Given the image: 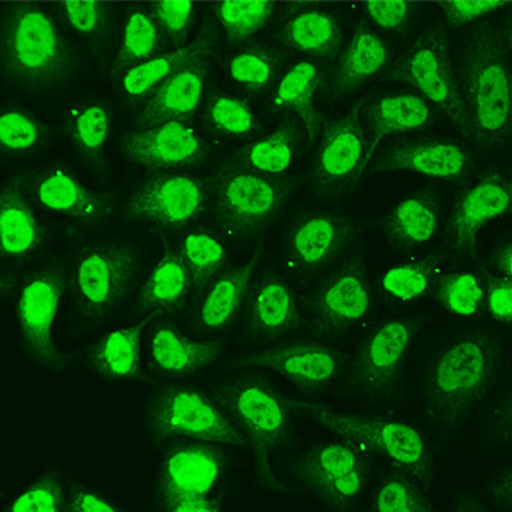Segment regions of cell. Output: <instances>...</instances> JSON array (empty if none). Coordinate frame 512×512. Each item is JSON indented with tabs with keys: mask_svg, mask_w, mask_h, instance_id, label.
Masks as SVG:
<instances>
[{
	"mask_svg": "<svg viewBox=\"0 0 512 512\" xmlns=\"http://www.w3.org/2000/svg\"><path fill=\"white\" fill-rule=\"evenodd\" d=\"M43 139L40 123L21 109H3L0 115V144L5 153H30Z\"/></svg>",
	"mask_w": 512,
	"mask_h": 512,
	"instance_id": "46",
	"label": "cell"
},
{
	"mask_svg": "<svg viewBox=\"0 0 512 512\" xmlns=\"http://www.w3.org/2000/svg\"><path fill=\"white\" fill-rule=\"evenodd\" d=\"M258 255L235 270L227 271L211 283L199 309L201 324L208 330L226 328L235 318L249 290Z\"/></svg>",
	"mask_w": 512,
	"mask_h": 512,
	"instance_id": "33",
	"label": "cell"
},
{
	"mask_svg": "<svg viewBox=\"0 0 512 512\" xmlns=\"http://www.w3.org/2000/svg\"><path fill=\"white\" fill-rule=\"evenodd\" d=\"M278 37L287 47L302 55L325 58L333 55L340 43L341 25L330 11L303 9L284 21Z\"/></svg>",
	"mask_w": 512,
	"mask_h": 512,
	"instance_id": "32",
	"label": "cell"
},
{
	"mask_svg": "<svg viewBox=\"0 0 512 512\" xmlns=\"http://www.w3.org/2000/svg\"><path fill=\"white\" fill-rule=\"evenodd\" d=\"M30 191L40 207L82 223H94L103 214V202L63 164L44 170L31 183Z\"/></svg>",
	"mask_w": 512,
	"mask_h": 512,
	"instance_id": "24",
	"label": "cell"
},
{
	"mask_svg": "<svg viewBox=\"0 0 512 512\" xmlns=\"http://www.w3.org/2000/svg\"><path fill=\"white\" fill-rule=\"evenodd\" d=\"M368 132L357 104L343 118L334 120L319 138L315 150V180L322 192H335L353 185L365 169Z\"/></svg>",
	"mask_w": 512,
	"mask_h": 512,
	"instance_id": "14",
	"label": "cell"
},
{
	"mask_svg": "<svg viewBox=\"0 0 512 512\" xmlns=\"http://www.w3.org/2000/svg\"><path fill=\"white\" fill-rule=\"evenodd\" d=\"M374 312V296L365 264L353 259L344 265L315 299L316 324L322 333L340 334L366 324Z\"/></svg>",
	"mask_w": 512,
	"mask_h": 512,
	"instance_id": "19",
	"label": "cell"
},
{
	"mask_svg": "<svg viewBox=\"0 0 512 512\" xmlns=\"http://www.w3.org/2000/svg\"><path fill=\"white\" fill-rule=\"evenodd\" d=\"M151 14L164 36L176 41L182 39L191 27L195 5L192 2H158L154 3Z\"/></svg>",
	"mask_w": 512,
	"mask_h": 512,
	"instance_id": "49",
	"label": "cell"
},
{
	"mask_svg": "<svg viewBox=\"0 0 512 512\" xmlns=\"http://www.w3.org/2000/svg\"><path fill=\"white\" fill-rule=\"evenodd\" d=\"M416 331L417 322L406 316H391L372 327L353 363L356 384L363 393L382 397L394 387Z\"/></svg>",
	"mask_w": 512,
	"mask_h": 512,
	"instance_id": "12",
	"label": "cell"
},
{
	"mask_svg": "<svg viewBox=\"0 0 512 512\" xmlns=\"http://www.w3.org/2000/svg\"><path fill=\"white\" fill-rule=\"evenodd\" d=\"M293 409L330 429L338 438L357 445L366 454L388 461L425 488L434 477L436 466L431 448L422 431L412 423L334 412L311 401H293Z\"/></svg>",
	"mask_w": 512,
	"mask_h": 512,
	"instance_id": "3",
	"label": "cell"
},
{
	"mask_svg": "<svg viewBox=\"0 0 512 512\" xmlns=\"http://www.w3.org/2000/svg\"><path fill=\"white\" fill-rule=\"evenodd\" d=\"M63 511L71 512H116L120 511L118 504L107 498L96 489L74 486Z\"/></svg>",
	"mask_w": 512,
	"mask_h": 512,
	"instance_id": "53",
	"label": "cell"
},
{
	"mask_svg": "<svg viewBox=\"0 0 512 512\" xmlns=\"http://www.w3.org/2000/svg\"><path fill=\"white\" fill-rule=\"evenodd\" d=\"M134 270L135 252L128 243L91 246L72 268V292L88 314H109L125 299Z\"/></svg>",
	"mask_w": 512,
	"mask_h": 512,
	"instance_id": "8",
	"label": "cell"
},
{
	"mask_svg": "<svg viewBox=\"0 0 512 512\" xmlns=\"http://www.w3.org/2000/svg\"><path fill=\"white\" fill-rule=\"evenodd\" d=\"M362 116L368 132L369 163L382 139L422 131L434 118V109L419 94L390 93L362 104Z\"/></svg>",
	"mask_w": 512,
	"mask_h": 512,
	"instance_id": "22",
	"label": "cell"
},
{
	"mask_svg": "<svg viewBox=\"0 0 512 512\" xmlns=\"http://www.w3.org/2000/svg\"><path fill=\"white\" fill-rule=\"evenodd\" d=\"M321 69L312 59L297 60L277 79L271 106L277 110H290L302 116L312 129L316 116L314 103L318 93Z\"/></svg>",
	"mask_w": 512,
	"mask_h": 512,
	"instance_id": "37",
	"label": "cell"
},
{
	"mask_svg": "<svg viewBox=\"0 0 512 512\" xmlns=\"http://www.w3.org/2000/svg\"><path fill=\"white\" fill-rule=\"evenodd\" d=\"M148 423L151 431L161 438L205 444H246L245 436L224 407L191 387L167 388L158 395Z\"/></svg>",
	"mask_w": 512,
	"mask_h": 512,
	"instance_id": "6",
	"label": "cell"
},
{
	"mask_svg": "<svg viewBox=\"0 0 512 512\" xmlns=\"http://www.w3.org/2000/svg\"><path fill=\"white\" fill-rule=\"evenodd\" d=\"M492 267L496 274L501 277L511 278L512 274V246L511 239L499 243L498 248L493 251Z\"/></svg>",
	"mask_w": 512,
	"mask_h": 512,
	"instance_id": "55",
	"label": "cell"
},
{
	"mask_svg": "<svg viewBox=\"0 0 512 512\" xmlns=\"http://www.w3.org/2000/svg\"><path fill=\"white\" fill-rule=\"evenodd\" d=\"M211 55L210 40L201 37L129 69L120 77V88L128 99L141 103L163 82L192 60Z\"/></svg>",
	"mask_w": 512,
	"mask_h": 512,
	"instance_id": "29",
	"label": "cell"
},
{
	"mask_svg": "<svg viewBox=\"0 0 512 512\" xmlns=\"http://www.w3.org/2000/svg\"><path fill=\"white\" fill-rule=\"evenodd\" d=\"M372 510L381 512H428L431 511L422 485L409 474L397 472L385 477L372 496Z\"/></svg>",
	"mask_w": 512,
	"mask_h": 512,
	"instance_id": "45",
	"label": "cell"
},
{
	"mask_svg": "<svg viewBox=\"0 0 512 512\" xmlns=\"http://www.w3.org/2000/svg\"><path fill=\"white\" fill-rule=\"evenodd\" d=\"M144 324L109 331L91 350V362L109 378H134L141 368V337Z\"/></svg>",
	"mask_w": 512,
	"mask_h": 512,
	"instance_id": "36",
	"label": "cell"
},
{
	"mask_svg": "<svg viewBox=\"0 0 512 512\" xmlns=\"http://www.w3.org/2000/svg\"><path fill=\"white\" fill-rule=\"evenodd\" d=\"M123 150L141 166L180 172L204 157L201 134L186 120H164L135 129L123 139Z\"/></svg>",
	"mask_w": 512,
	"mask_h": 512,
	"instance_id": "17",
	"label": "cell"
},
{
	"mask_svg": "<svg viewBox=\"0 0 512 512\" xmlns=\"http://www.w3.org/2000/svg\"><path fill=\"white\" fill-rule=\"evenodd\" d=\"M62 12L69 27L79 36L91 41L103 39L106 36L107 6L101 2H65Z\"/></svg>",
	"mask_w": 512,
	"mask_h": 512,
	"instance_id": "47",
	"label": "cell"
},
{
	"mask_svg": "<svg viewBox=\"0 0 512 512\" xmlns=\"http://www.w3.org/2000/svg\"><path fill=\"white\" fill-rule=\"evenodd\" d=\"M211 55L201 56L176 72L141 101L137 112L142 125L164 120H186L201 107Z\"/></svg>",
	"mask_w": 512,
	"mask_h": 512,
	"instance_id": "21",
	"label": "cell"
},
{
	"mask_svg": "<svg viewBox=\"0 0 512 512\" xmlns=\"http://www.w3.org/2000/svg\"><path fill=\"white\" fill-rule=\"evenodd\" d=\"M508 5L505 2H444L438 3L439 11L444 15L445 21L454 27H463V25L473 24V22L483 21L491 17L499 8Z\"/></svg>",
	"mask_w": 512,
	"mask_h": 512,
	"instance_id": "51",
	"label": "cell"
},
{
	"mask_svg": "<svg viewBox=\"0 0 512 512\" xmlns=\"http://www.w3.org/2000/svg\"><path fill=\"white\" fill-rule=\"evenodd\" d=\"M63 491L56 477H44L18 493L8 511L14 512H56L63 510Z\"/></svg>",
	"mask_w": 512,
	"mask_h": 512,
	"instance_id": "48",
	"label": "cell"
},
{
	"mask_svg": "<svg viewBox=\"0 0 512 512\" xmlns=\"http://www.w3.org/2000/svg\"><path fill=\"white\" fill-rule=\"evenodd\" d=\"M296 156L297 132L290 123L281 125L273 134L252 142L245 150L248 169L267 178L287 175L295 166Z\"/></svg>",
	"mask_w": 512,
	"mask_h": 512,
	"instance_id": "38",
	"label": "cell"
},
{
	"mask_svg": "<svg viewBox=\"0 0 512 512\" xmlns=\"http://www.w3.org/2000/svg\"><path fill=\"white\" fill-rule=\"evenodd\" d=\"M473 160L469 148L450 139H425L401 144L376 161L375 173L398 172L432 180L455 182L469 175Z\"/></svg>",
	"mask_w": 512,
	"mask_h": 512,
	"instance_id": "20",
	"label": "cell"
},
{
	"mask_svg": "<svg viewBox=\"0 0 512 512\" xmlns=\"http://www.w3.org/2000/svg\"><path fill=\"white\" fill-rule=\"evenodd\" d=\"M0 233L3 258L22 259L36 254L43 242L39 218L15 183L6 186L0 199Z\"/></svg>",
	"mask_w": 512,
	"mask_h": 512,
	"instance_id": "28",
	"label": "cell"
},
{
	"mask_svg": "<svg viewBox=\"0 0 512 512\" xmlns=\"http://www.w3.org/2000/svg\"><path fill=\"white\" fill-rule=\"evenodd\" d=\"M220 350L216 343L198 340L173 327L157 328L150 340L154 368L166 375H186L207 368L216 362Z\"/></svg>",
	"mask_w": 512,
	"mask_h": 512,
	"instance_id": "26",
	"label": "cell"
},
{
	"mask_svg": "<svg viewBox=\"0 0 512 512\" xmlns=\"http://www.w3.org/2000/svg\"><path fill=\"white\" fill-rule=\"evenodd\" d=\"M346 235V220L337 214H305L290 232L287 262L302 270H316L340 252Z\"/></svg>",
	"mask_w": 512,
	"mask_h": 512,
	"instance_id": "23",
	"label": "cell"
},
{
	"mask_svg": "<svg viewBox=\"0 0 512 512\" xmlns=\"http://www.w3.org/2000/svg\"><path fill=\"white\" fill-rule=\"evenodd\" d=\"M223 473V453L214 444H180L161 463V504L180 498H217Z\"/></svg>",
	"mask_w": 512,
	"mask_h": 512,
	"instance_id": "18",
	"label": "cell"
},
{
	"mask_svg": "<svg viewBox=\"0 0 512 512\" xmlns=\"http://www.w3.org/2000/svg\"><path fill=\"white\" fill-rule=\"evenodd\" d=\"M2 56L12 77L31 84H56L72 68L71 46L58 20L30 3L5 12Z\"/></svg>",
	"mask_w": 512,
	"mask_h": 512,
	"instance_id": "4",
	"label": "cell"
},
{
	"mask_svg": "<svg viewBox=\"0 0 512 512\" xmlns=\"http://www.w3.org/2000/svg\"><path fill=\"white\" fill-rule=\"evenodd\" d=\"M208 192L197 176L172 172L153 176L135 192L128 211L142 224L178 230L202 216Z\"/></svg>",
	"mask_w": 512,
	"mask_h": 512,
	"instance_id": "10",
	"label": "cell"
},
{
	"mask_svg": "<svg viewBox=\"0 0 512 512\" xmlns=\"http://www.w3.org/2000/svg\"><path fill=\"white\" fill-rule=\"evenodd\" d=\"M299 321V308L292 287L278 276L259 281L249 300V327L258 337L289 333Z\"/></svg>",
	"mask_w": 512,
	"mask_h": 512,
	"instance_id": "27",
	"label": "cell"
},
{
	"mask_svg": "<svg viewBox=\"0 0 512 512\" xmlns=\"http://www.w3.org/2000/svg\"><path fill=\"white\" fill-rule=\"evenodd\" d=\"M194 286L179 249H169L151 268L142 286L139 308L151 318L176 314L189 299Z\"/></svg>",
	"mask_w": 512,
	"mask_h": 512,
	"instance_id": "25",
	"label": "cell"
},
{
	"mask_svg": "<svg viewBox=\"0 0 512 512\" xmlns=\"http://www.w3.org/2000/svg\"><path fill=\"white\" fill-rule=\"evenodd\" d=\"M62 295V281L53 273L31 277L18 293L17 319L22 341L41 366H60L55 330Z\"/></svg>",
	"mask_w": 512,
	"mask_h": 512,
	"instance_id": "15",
	"label": "cell"
},
{
	"mask_svg": "<svg viewBox=\"0 0 512 512\" xmlns=\"http://www.w3.org/2000/svg\"><path fill=\"white\" fill-rule=\"evenodd\" d=\"M435 289L439 302L455 316L473 318L485 306V281L473 271H442Z\"/></svg>",
	"mask_w": 512,
	"mask_h": 512,
	"instance_id": "41",
	"label": "cell"
},
{
	"mask_svg": "<svg viewBox=\"0 0 512 512\" xmlns=\"http://www.w3.org/2000/svg\"><path fill=\"white\" fill-rule=\"evenodd\" d=\"M112 125V112L107 104H84L74 107L69 115V137L77 145L79 153L99 161L109 142Z\"/></svg>",
	"mask_w": 512,
	"mask_h": 512,
	"instance_id": "39",
	"label": "cell"
},
{
	"mask_svg": "<svg viewBox=\"0 0 512 512\" xmlns=\"http://www.w3.org/2000/svg\"><path fill=\"white\" fill-rule=\"evenodd\" d=\"M221 404L236 428L254 447L259 463L268 469L271 454L286 441L290 431L289 410L270 382L259 376H240L224 385Z\"/></svg>",
	"mask_w": 512,
	"mask_h": 512,
	"instance_id": "5",
	"label": "cell"
},
{
	"mask_svg": "<svg viewBox=\"0 0 512 512\" xmlns=\"http://www.w3.org/2000/svg\"><path fill=\"white\" fill-rule=\"evenodd\" d=\"M368 472L369 455L344 439L322 442L306 455V482L335 510H347L359 501Z\"/></svg>",
	"mask_w": 512,
	"mask_h": 512,
	"instance_id": "11",
	"label": "cell"
},
{
	"mask_svg": "<svg viewBox=\"0 0 512 512\" xmlns=\"http://www.w3.org/2000/svg\"><path fill=\"white\" fill-rule=\"evenodd\" d=\"M160 25L151 12L141 8L131 9L120 36L118 55L113 63V77L120 78L129 69L147 62L164 47Z\"/></svg>",
	"mask_w": 512,
	"mask_h": 512,
	"instance_id": "35",
	"label": "cell"
},
{
	"mask_svg": "<svg viewBox=\"0 0 512 512\" xmlns=\"http://www.w3.org/2000/svg\"><path fill=\"white\" fill-rule=\"evenodd\" d=\"M343 353L325 344L293 343L274 349L249 353L237 360V366L258 371L277 372L299 387L330 390L340 378Z\"/></svg>",
	"mask_w": 512,
	"mask_h": 512,
	"instance_id": "16",
	"label": "cell"
},
{
	"mask_svg": "<svg viewBox=\"0 0 512 512\" xmlns=\"http://www.w3.org/2000/svg\"><path fill=\"white\" fill-rule=\"evenodd\" d=\"M362 6L372 25L387 33L403 30L413 15V5L407 2H366Z\"/></svg>",
	"mask_w": 512,
	"mask_h": 512,
	"instance_id": "50",
	"label": "cell"
},
{
	"mask_svg": "<svg viewBox=\"0 0 512 512\" xmlns=\"http://www.w3.org/2000/svg\"><path fill=\"white\" fill-rule=\"evenodd\" d=\"M216 14L227 39L232 43L251 39L270 22L274 14L271 2H221Z\"/></svg>",
	"mask_w": 512,
	"mask_h": 512,
	"instance_id": "44",
	"label": "cell"
},
{
	"mask_svg": "<svg viewBox=\"0 0 512 512\" xmlns=\"http://www.w3.org/2000/svg\"><path fill=\"white\" fill-rule=\"evenodd\" d=\"M511 180L499 170H489L467 182L455 195L447 237L453 252L470 255L483 232L511 211Z\"/></svg>",
	"mask_w": 512,
	"mask_h": 512,
	"instance_id": "9",
	"label": "cell"
},
{
	"mask_svg": "<svg viewBox=\"0 0 512 512\" xmlns=\"http://www.w3.org/2000/svg\"><path fill=\"white\" fill-rule=\"evenodd\" d=\"M391 50L375 28L359 25L344 49L335 77L337 94L347 93L384 71Z\"/></svg>",
	"mask_w": 512,
	"mask_h": 512,
	"instance_id": "31",
	"label": "cell"
},
{
	"mask_svg": "<svg viewBox=\"0 0 512 512\" xmlns=\"http://www.w3.org/2000/svg\"><path fill=\"white\" fill-rule=\"evenodd\" d=\"M439 207L431 195L414 194L401 199L388 211L384 226L401 248L431 245L439 233Z\"/></svg>",
	"mask_w": 512,
	"mask_h": 512,
	"instance_id": "30",
	"label": "cell"
},
{
	"mask_svg": "<svg viewBox=\"0 0 512 512\" xmlns=\"http://www.w3.org/2000/svg\"><path fill=\"white\" fill-rule=\"evenodd\" d=\"M442 271L441 261L435 256H412L382 271L379 290L391 302H414L434 289Z\"/></svg>",
	"mask_w": 512,
	"mask_h": 512,
	"instance_id": "34",
	"label": "cell"
},
{
	"mask_svg": "<svg viewBox=\"0 0 512 512\" xmlns=\"http://www.w3.org/2000/svg\"><path fill=\"white\" fill-rule=\"evenodd\" d=\"M178 249L195 286L202 287L207 284L226 264V248L223 242L211 233H186L180 240Z\"/></svg>",
	"mask_w": 512,
	"mask_h": 512,
	"instance_id": "43",
	"label": "cell"
},
{
	"mask_svg": "<svg viewBox=\"0 0 512 512\" xmlns=\"http://www.w3.org/2000/svg\"><path fill=\"white\" fill-rule=\"evenodd\" d=\"M164 510L175 512H210L220 511L217 498H180L161 504Z\"/></svg>",
	"mask_w": 512,
	"mask_h": 512,
	"instance_id": "54",
	"label": "cell"
},
{
	"mask_svg": "<svg viewBox=\"0 0 512 512\" xmlns=\"http://www.w3.org/2000/svg\"><path fill=\"white\" fill-rule=\"evenodd\" d=\"M403 72L417 94L441 110L458 132L472 141L460 84L445 37L439 33L417 37L407 50Z\"/></svg>",
	"mask_w": 512,
	"mask_h": 512,
	"instance_id": "7",
	"label": "cell"
},
{
	"mask_svg": "<svg viewBox=\"0 0 512 512\" xmlns=\"http://www.w3.org/2000/svg\"><path fill=\"white\" fill-rule=\"evenodd\" d=\"M485 305L493 319L508 324L512 315V283L508 277H491L486 284Z\"/></svg>",
	"mask_w": 512,
	"mask_h": 512,
	"instance_id": "52",
	"label": "cell"
},
{
	"mask_svg": "<svg viewBox=\"0 0 512 512\" xmlns=\"http://www.w3.org/2000/svg\"><path fill=\"white\" fill-rule=\"evenodd\" d=\"M511 30L485 22L457 44L455 74L470 137L477 144L505 141L511 126Z\"/></svg>",
	"mask_w": 512,
	"mask_h": 512,
	"instance_id": "1",
	"label": "cell"
},
{
	"mask_svg": "<svg viewBox=\"0 0 512 512\" xmlns=\"http://www.w3.org/2000/svg\"><path fill=\"white\" fill-rule=\"evenodd\" d=\"M205 122L224 137H252L259 126L258 113L248 101L232 94H214L205 107Z\"/></svg>",
	"mask_w": 512,
	"mask_h": 512,
	"instance_id": "42",
	"label": "cell"
},
{
	"mask_svg": "<svg viewBox=\"0 0 512 512\" xmlns=\"http://www.w3.org/2000/svg\"><path fill=\"white\" fill-rule=\"evenodd\" d=\"M502 347L488 331L445 344L429 365L423 412L444 434H454L485 400L498 375Z\"/></svg>",
	"mask_w": 512,
	"mask_h": 512,
	"instance_id": "2",
	"label": "cell"
},
{
	"mask_svg": "<svg viewBox=\"0 0 512 512\" xmlns=\"http://www.w3.org/2000/svg\"><path fill=\"white\" fill-rule=\"evenodd\" d=\"M280 68V53L276 49L256 46L227 60L226 72L230 81L243 90L261 93L276 81Z\"/></svg>",
	"mask_w": 512,
	"mask_h": 512,
	"instance_id": "40",
	"label": "cell"
},
{
	"mask_svg": "<svg viewBox=\"0 0 512 512\" xmlns=\"http://www.w3.org/2000/svg\"><path fill=\"white\" fill-rule=\"evenodd\" d=\"M216 197L224 226L230 232L251 233L276 216L286 191L273 178L230 169L218 176Z\"/></svg>",
	"mask_w": 512,
	"mask_h": 512,
	"instance_id": "13",
	"label": "cell"
}]
</instances>
